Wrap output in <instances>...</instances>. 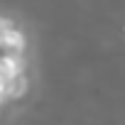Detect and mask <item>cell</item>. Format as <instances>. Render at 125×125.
Masks as SVG:
<instances>
[{"mask_svg": "<svg viewBox=\"0 0 125 125\" xmlns=\"http://www.w3.org/2000/svg\"><path fill=\"white\" fill-rule=\"evenodd\" d=\"M3 25V34H0V49L5 54H25V47H27V39L22 34V30H17L15 25L0 20Z\"/></svg>", "mask_w": 125, "mask_h": 125, "instance_id": "1", "label": "cell"}, {"mask_svg": "<svg viewBox=\"0 0 125 125\" xmlns=\"http://www.w3.org/2000/svg\"><path fill=\"white\" fill-rule=\"evenodd\" d=\"M3 64H5V69H8L10 79H15V76L25 74V69H27L25 56H22V54H3Z\"/></svg>", "mask_w": 125, "mask_h": 125, "instance_id": "3", "label": "cell"}, {"mask_svg": "<svg viewBox=\"0 0 125 125\" xmlns=\"http://www.w3.org/2000/svg\"><path fill=\"white\" fill-rule=\"evenodd\" d=\"M27 88H30L27 74H20V76H15V79H10V81H8L5 98H8V101H20L22 96H27Z\"/></svg>", "mask_w": 125, "mask_h": 125, "instance_id": "2", "label": "cell"}, {"mask_svg": "<svg viewBox=\"0 0 125 125\" xmlns=\"http://www.w3.org/2000/svg\"><path fill=\"white\" fill-rule=\"evenodd\" d=\"M0 34H3V25H0Z\"/></svg>", "mask_w": 125, "mask_h": 125, "instance_id": "4", "label": "cell"}]
</instances>
